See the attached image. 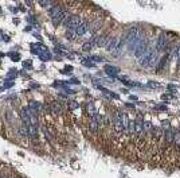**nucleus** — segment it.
<instances>
[{
  "label": "nucleus",
  "mask_w": 180,
  "mask_h": 178,
  "mask_svg": "<svg viewBox=\"0 0 180 178\" xmlns=\"http://www.w3.org/2000/svg\"><path fill=\"white\" fill-rule=\"evenodd\" d=\"M87 112H89L90 117H94L97 115V109H96L93 103H89V104H87Z\"/></svg>",
  "instance_id": "nucleus-17"
},
{
  "label": "nucleus",
  "mask_w": 180,
  "mask_h": 178,
  "mask_svg": "<svg viewBox=\"0 0 180 178\" xmlns=\"http://www.w3.org/2000/svg\"><path fill=\"white\" fill-rule=\"evenodd\" d=\"M87 29H89V22H81V24H79V26L77 27V30H75L77 35H78V37L85 35V34H86V31H87Z\"/></svg>",
  "instance_id": "nucleus-5"
},
{
  "label": "nucleus",
  "mask_w": 180,
  "mask_h": 178,
  "mask_svg": "<svg viewBox=\"0 0 180 178\" xmlns=\"http://www.w3.org/2000/svg\"><path fill=\"white\" fill-rule=\"evenodd\" d=\"M28 109H31L32 115H34V116H36V114L41 111V104H39V103H36V101H31V103H30V108Z\"/></svg>",
  "instance_id": "nucleus-13"
},
{
  "label": "nucleus",
  "mask_w": 180,
  "mask_h": 178,
  "mask_svg": "<svg viewBox=\"0 0 180 178\" xmlns=\"http://www.w3.org/2000/svg\"><path fill=\"white\" fill-rule=\"evenodd\" d=\"M173 57H175L176 59H180V45L173 50Z\"/></svg>",
  "instance_id": "nucleus-22"
},
{
  "label": "nucleus",
  "mask_w": 180,
  "mask_h": 178,
  "mask_svg": "<svg viewBox=\"0 0 180 178\" xmlns=\"http://www.w3.org/2000/svg\"><path fill=\"white\" fill-rule=\"evenodd\" d=\"M65 37H66L70 42H74V41H77V39H78V35H77V32L73 31V30H67L66 34H65Z\"/></svg>",
  "instance_id": "nucleus-15"
},
{
  "label": "nucleus",
  "mask_w": 180,
  "mask_h": 178,
  "mask_svg": "<svg viewBox=\"0 0 180 178\" xmlns=\"http://www.w3.org/2000/svg\"><path fill=\"white\" fill-rule=\"evenodd\" d=\"M19 132H20V134L23 135V136L28 135V134H27V127H26V128H24V127H20V128H19Z\"/></svg>",
  "instance_id": "nucleus-28"
},
{
  "label": "nucleus",
  "mask_w": 180,
  "mask_h": 178,
  "mask_svg": "<svg viewBox=\"0 0 180 178\" xmlns=\"http://www.w3.org/2000/svg\"><path fill=\"white\" fill-rule=\"evenodd\" d=\"M167 38H165V34H161L159 37V39H157V50L159 51H163L164 49H165V46H167Z\"/></svg>",
  "instance_id": "nucleus-7"
},
{
  "label": "nucleus",
  "mask_w": 180,
  "mask_h": 178,
  "mask_svg": "<svg viewBox=\"0 0 180 178\" xmlns=\"http://www.w3.org/2000/svg\"><path fill=\"white\" fill-rule=\"evenodd\" d=\"M164 136H165V142H167V143H172V142H173V138H175L173 130L169 127L167 131H164Z\"/></svg>",
  "instance_id": "nucleus-12"
},
{
  "label": "nucleus",
  "mask_w": 180,
  "mask_h": 178,
  "mask_svg": "<svg viewBox=\"0 0 180 178\" xmlns=\"http://www.w3.org/2000/svg\"><path fill=\"white\" fill-rule=\"evenodd\" d=\"M67 105L70 107V109H77L79 107V104L77 101H69V103H67Z\"/></svg>",
  "instance_id": "nucleus-21"
},
{
  "label": "nucleus",
  "mask_w": 180,
  "mask_h": 178,
  "mask_svg": "<svg viewBox=\"0 0 180 178\" xmlns=\"http://www.w3.org/2000/svg\"><path fill=\"white\" fill-rule=\"evenodd\" d=\"M117 45H118V39H117L116 37H112V38H109V41H107L105 49H106L107 51H113V50L116 49Z\"/></svg>",
  "instance_id": "nucleus-6"
},
{
  "label": "nucleus",
  "mask_w": 180,
  "mask_h": 178,
  "mask_svg": "<svg viewBox=\"0 0 180 178\" xmlns=\"http://www.w3.org/2000/svg\"><path fill=\"white\" fill-rule=\"evenodd\" d=\"M27 134H28V136L31 138V139H36V136H38L36 126H35V124H30V126H27Z\"/></svg>",
  "instance_id": "nucleus-10"
},
{
  "label": "nucleus",
  "mask_w": 180,
  "mask_h": 178,
  "mask_svg": "<svg viewBox=\"0 0 180 178\" xmlns=\"http://www.w3.org/2000/svg\"><path fill=\"white\" fill-rule=\"evenodd\" d=\"M39 56H41V58H42V59H44V61H46V59H50V54H49V51H46L44 54H39Z\"/></svg>",
  "instance_id": "nucleus-27"
},
{
  "label": "nucleus",
  "mask_w": 180,
  "mask_h": 178,
  "mask_svg": "<svg viewBox=\"0 0 180 178\" xmlns=\"http://www.w3.org/2000/svg\"><path fill=\"white\" fill-rule=\"evenodd\" d=\"M94 39L93 41H87V42H85L83 45H82V50H83V51H90V50L93 49V46H94Z\"/></svg>",
  "instance_id": "nucleus-16"
},
{
  "label": "nucleus",
  "mask_w": 180,
  "mask_h": 178,
  "mask_svg": "<svg viewBox=\"0 0 180 178\" xmlns=\"http://www.w3.org/2000/svg\"><path fill=\"white\" fill-rule=\"evenodd\" d=\"M62 10H63V8H62V7H59V6H51L49 8V14H50V16H51L52 19H55V18L61 14Z\"/></svg>",
  "instance_id": "nucleus-9"
},
{
  "label": "nucleus",
  "mask_w": 180,
  "mask_h": 178,
  "mask_svg": "<svg viewBox=\"0 0 180 178\" xmlns=\"http://www.w3.org/2000/svg\"><path fill=\"white\" fill-rule=\"evenodd\" d=\"M63 24L67 27V30H74L75 31L77 27L81 24V19H79L78 15H70L66 18V21L63 22Z\"/></svg>",
  "instance_id": "nucleus-2"
},
{
  "label": "nucleus",
  "mask_w": 180,
  "mask_h": 178,
  "mask_svg": "<svg viewBox=\"0 0 180 178\" xmlns=\"http://www.w3.org/2000/svg\"><path fill=\"white\" fill-rule=\"evenodd\" d=\"M144 130H145V131H151V130H152V123L151 122H144Z\"/></svg>",
  "instance_id": "nucleus-23"
},
{
  "label": "nucleus",
  "mask_w": 180,
  "mask_h": 178,
  "mask_svg": "<svg viewBox=\"0 0 180 178\" xmlns=\"http://www.w3.org/2000/svg\"><path fill=\"white\" fill-rule=\"evenodd\" d=\"M39 4H41L42 7H44V8H50V7H51V3H50V1H39Z\"/></svg>",
  "instance_id": "nucleus-26"
},
{
  "label": "nucleus",
  "mask_w": 180,
  "mask_h": 178,
  "mask_svg": "<svg viewBox=\"0 0 180 178\" xmlns=\"http://www.w3.org/2000/svg\"><path fill=\"white\" fill-rule=\"evenodd\" d=\"M121 122H122V126H124V130H126L129 127V119L125 114H121Z\"/></svg>",
  "instance_id": "nucleus-19"
},
{
  "label": "nucleus",
  "mask_w": 180,
  "mask_h": 178,
  "mask_svg": "<svg viewBox=\"0 0 180 178\" xmlns=\"http://www.w3.org/2000/svg\"><path fill=\"white\" fill-rule=\"evenodd\" d=\"M133 131L136 132L137 135H140L142 131H144V123H142L141 119H137L134 122V127H133Z\"/></svg>",
  "instance_id": "nucleus-11"
},
{
  "label": "nucleus",
  "mask_w": 180,
  "mask_h": 178,
  "mask_svg": "<svg viewBox=\"0 0 180 178\" xmlns=\"http://www.w3.org/2000/svg\"><path fill=\"white\" fill-rule=\"evenodd\" d=\"M89 128H90V131H93V132H96L97 130L99 128V124H98V122H97V117H96V116H94V117H91V119H90Z\"/></svg>",
  "instance_id": "nucleus-14"
},
{
  "label": "nucleus",
  "mask_w": 180,
  "mask_h": 178,
  "mask_svg": "<svg viewBox=\"0 0 180 178\" xmlns=\"http://www.w3.org/2000/svg\"><path fill=\"white\" fill-rule=\"evenodd\" d=\"M50 109H51V112L54 115H61L62 114V105H61V103L59 101H52L51 104H50Z\"/></svg>",
  "instance_id": "nucleus-4"
},
{
  "label": "nucleus",
  "mask_w": 180,
  "mask_h": 178,
  "mask_svg": "<svg viewBox=\"0 0 180 178\" xmlns=\"http://www.w3.org/2000/svg\"><path fill=\"white\" fill-rule=\"evenodd\" d=\"M163 134H164V131L160 127H157V128H155V136L157 138V139H160V138L163 136Z\"/></svg>",
  "instance_id": "nucleus-20"
},
{
  "label": "nucleus",
  "mask_w": 180,
  "mask_h": 178,
  "mask_svg": "<svg viewBox=\"0 0 180 178\" xmlns=\"http://www.w3.org/2000/svg\"><path fill=\"white\" fill-rule=\"evenodd\" d=\"M173 142H175V143H176V144H180V132H175Z\"/></svg>",
  "instance_id": "nucleus-24"
},
{
  "label": "nucleus",
  "mask_w": 180,
  "mask_h": 178,
  "mask_svg": "<svg viewBox=\"0 0 180 178\" xmlns=\"http://www.w3.org/2000/svg\"><path fill=\"white\" fill-rule=\"evenodd\" d=\"M90 59H93V61H98V62H102V61H104V58H101V57H98V56L90 57Z\"/></svg>",
  "instance_id": "nucleus-29"
},
{
  "label": "nucleus",
  "mask_w": 180,
  "mask_h": 178,
  "mask_svg": "<svg viewBox=\"0 0 180 178\" xmlns=\"http://www.w3.org/2000/svg\"><path fill=\"white\" fill-rule=\"evenodd\" d=\"M109 35H101V37H97V38H94V43L97 45V46H106L107 41H109Z\"/></svg>",
  "instance_id": "nucleus-8"
},
{
  "label": "nucleus",
  "mask_w": 180,
  "mask_h": 178,
  "mask_svg": "<svg viewBox=\"0 0 180 178\" xmlns=\"http://www.w3.org/2000/svg\"><path fill=\"white\" fill-rule=\"evenodd\" d=\"M157 62V51L148 49V51L140 58V65L141 66H153Z\"/></svg>",
  "instance_id": "nucleus-1"
},
{
  "label": "nucleus",
  "mask_w": 180,
  "mask_h": 178,
  "mask_svg": "<svg viewBox=\"0 0 180 178\" xmlns=\"http://www.w3.org/2000/svg\"><path fill=\"white\" fill-rule=\"evenodd\" d=\"M105 72L110 76H114V74L118 73V69L117 67H113V66H105Z\"/></svg>",
  "instance_id": "nucleus-18"
},
{
  "label": "nucleus",
  "mask_w": 180,
  "mask_h": 178,
  "mask_svg": "<svg viewBox=\"0 0 180 178\" xmlns=\"http://www.w3.org/2000/svg\"><path fill=\"white\" fill-rule=\"evenodd\" d=\"M148 51V42L145 41V39H141L140 41V43L137 45V47L134 49V57H137V58H141L145 53Z\"/></svg>",
  "instance_id": "nucleus-3"
},
{
  "label": "nucleus",
  "mask_w": 180,
  "mask_h": 178,
  "mask_svg": "<svg viewBox=\"0 0 180 178\" xmlns=\"http://www.w3.org/2000/svg\"><path fill=\"white\" fill-rule=\"evenodd\" d=\"M101 24H102V22L99 21V19H97V21L93 23V30H97L98 27H101Z\"/></svg>",
  "instance_id": "nucleus-25"
}]
</instances>
